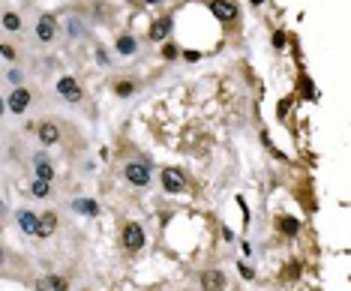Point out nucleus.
Segmentation results:
<instances>
[{"mask_svg": "<svg viewBox=\"0 0 351 291\" xmlns=\"http://www.w3.org/2000/svg\"><path fill=\"white\" fill-rule=\"evenodd\" d=\"M30 90L27 87H12V93L6 96V108H9V111L12 114H24L27 111V105H30Z\"/></svg>", "mask_w": 351, "mask_h": 291, "instance_id": "nucleus-1", "label": "nucleus"}, {"mask_svg": "<svg viewBox=\"0 0 351 291\" xmlns=\"http://www.w3.org/2000/svg\"><path fill=\"white\" fill-rule=\"evenodd\" d=\"M123 174H126V180H129L132 186H147L150 183V168L144 162H129L123 168Z\"/></svg>", "mask_w": 351, "mask_h": 291, "instance_id": "nucleus-2", "label": "nucleus"}, {"mask_svg": "<svg viewBox=\"0 0 351 291\" xmlns=\"http://www.w3.org/2000/svg\"><path fill=\"white\" fill-rule=\"evenodd\" d=\"M123 246H126L129 252H138V249L144 246V228H141L138 222H129V225L123 228Z\"/></svg>", "mask_w": 351, "mask_h": 291, "instance_id": "nucleus-3", "label": "nucleus"}, {"mask_svg": "<svg viewBox=\"0 0 351 291\" xmlns=\"http://www.w3.org/2000/svg\"><path fill=\"white\" fill-rule=\"evenodd\" d=\"M54 33H57L54 15H39V18H36V39H39V42H51Z\"/></svg>", "mask_w": 351, "mask_h": 291, "instance_id": "nucleus-4", "label": "nucleus"}, {"mask_svg": "<svg viewBox=\"0 0 351 291\" xmlns=\"http://www.w3.org/2000/svg\"><path fill=\"white\" fill-rule=\"evenodd\" d=\"M57 93H60L63 99H69V102H78V99H81V87H78V81H75L72 75H63V78L57 81Z\"/></svg>", "mask_w": 351, "mask_h": 291, "instance_id": "nucleus-5", "label": "nucleus"}, {"mask_svg": "<svg viewBox=\"0 0 351 291\" xmlns=\"http://www.w3.org/2000/svg\"><path fill=\"white\" fill-rule=\"evenodd\" d=\"M201 288L204 291H225V273L222 270H204L201 273Z\"/></svg>", "mask_w": 351, "mask_h": 291, "instance_id": "nucleus-6", "label": "nucleus"}, {"mask_svg": "<svg viewBox=\"0 0 351 291\" xmlns=\"http://www.w3.org/2000/svg\"><path fill=\"white\" fill-rule=\"evenodd\" d=\"M162 186H165L168 192H174V195H177V192H183V189H186V180L180 177V171L165 168V171H162Z\"/></svg>", "mask_w": 351, "mask_h": 291, "instance_id": "nucleus-7", "label": "nucleus"}, {"mask_svg": "<svg viewBox=\"0 0 351 291\" xmlns=\"http://www.w3.org/2000/svg\"><path fill=\"white\" fill-rule=\"evenodd\" d=\"M210 12H213L219 21H231L234 15H237L234 3H228V0H210Z\"/></svg>", "mask_w": 351, "mask_h": 291, "instance_id": "nucleus-8", "label": "nucleus"}, {"mask_svg": "<svg viewBox=\"0 0 351 291\" xmlns=\"http://www.w3.org/2000/svg\"><path fill=\"white\" fill-rule=\"evenodd\" d=\"M54 228H57V213H42L39 216V225H36V237H51L54 234Z\"/></svg>", "mask_w": 351, "mask_h": 291, "instance_id": "nucleus-9", "label": "nucleus"}, {"mask_svg": "<svg viewBox=\"0 0 351 291\" xmlns=\"http://www.w3.org/2000/svg\"><path fill=\"white\" fill-rule=\"evenodd\" d=\"M39 141L45 144V147H51V144H57L60 141V129H57V123H39Z\"/></svg>", "mask_w": 351, "mask_h": 291, "instance_id": "nucleus-10", "label": "nucleus"}, {"mask_svg": "<svg viewBox=\"0 0 351 291\" xmlns=\"http://www.w3.org/2000/svg\"><path fill=\"white\" fill-rule=\"evenodd\" d=\"M18 225L24 234H33L36 237V225H39V216L33 210H18Z\"/></svg>", "mask_w": 351, "mask_h": 291, "instance_id": "nucleus-11", "label": "nucleus"}, {"mask_svg": "<svg viewBox=\"0 0 351 291\" xmlns=\"http://www.w3.org/2000/svg\"><path fill=\"white\" fill-rule=\"evenodd\" d=\"M72 210L81 213V216H96V213H99V204H96L93 198H75V201H72Z\"/></svg>", "mask_w": 351, "mask_h": 291, "instance_id": "nucleus-12", "label": "nucleus"}, {"mask_svg": "<svg viewBox=\"0 0 351 291\" xmlns=\"http://www.w3.org/2000/svg\"><path fill=\"white\" fill-rule=\"evenodd\" d=\"M30 195H33V198H48V195H51V183L36 177L33 183H30Z\"/></svg>", "mask_w": 351, "mask_h": 291, "instance_id": "nucleus-13", "label": "nucleus"}, {"mask_svg": "<svg viewBox=\"0 0 351 291\" xmlns=\"http://www.w3.org/2000/svg\"><path fill=\"white\" fill-rule=\"evenodd\" d=\"M0 27L9 30V33H18V30H21V15H18V12H6L3 18H0Z\"/></svg>", "mask_w": 351, "mask_h": 291, "instance_id": "nucleus-14", "label": "nucleus"}, {"mask_svg": "<svg viewBox=\"0 0 351 291\" xmlns=\"http://www.w3.org/2000/svg\"><path fill=\"white\" fill-rule=\"evenodd\" d=\"M66 33L72 36V39H78V36H84V21L78 18V15H72V18H66Z\"/></svg>", "mask_w": 351, "mask_h": 291, "instance_id": "nucleus-15", "label": "nucleus"}, {"mask_svg": "<svg viewBox=\"0 0 351 291\" xmlns=\"http://www.w3.org/2000/svg\"><path fill=\"white\" fill-rule=\"evenodd\" d=\"M171 30V18H162V21H156L153 30H150V39H162V36H168Z\"/></svg>", "mask_w": 351, "mask_h": 291, "instance_id": "nucleus-16", "label": "nucleus"}, {"mask_svg": "<svg viewBox=\"0 0 351 291\" xmlns=\"http://www.w3.org/2000/svg\"><path fill=\"white\" fill-rule=\"evenodd\" d=\"M297 228H300V222H297V219H291V216H282V219H279V231H282V234L294 237V234H297Z\"/></svg>", "mask_w": 351, "mask_h": 291, "instance_id": "nucleus-17", "label": "nucleus"}, {"mask_svg": "<svg viewBox=\"0 0 351 291\" xmlns=\"http://www.w3.org/2000/svg\"><path fill=\"white\" fill-rule=\"evenodd\" d=\"M138 45H135V39H132V36H120V39H117V51H120V54H132Z\"/></svg>", "mask_w": 351, "mask_h": 291, "instance_id": "nucleus-18", "label": "nucleus"}, {"mask_svg": "<svg viewBox=\"0 0 351 291\" xmlns=\"http://www.w3.org/2000/svg\"><path fill=\"white\" fill-rule=\"evenodd\" d=\"M6 81H9L12 87H21V81H24V72H21V69H9V72H6Z\"/></svg>", "mask_w": 351, "mask_h": 291, "instance_id": "nucleus-19", "label": "nucleus"}, {"mask_svg": "<svg viewBox=\"0 0 351 291\" xmlns=\"http://www.w3.org/2000/svg\"><path fill=\"white\" fill-rule=\"evenodd\" d=\"M0 54H3L6 60H18V48L9 45V42H0Z\"/></svg>", "mask_w": 351, "mask_h": 291, "instance_id": "nucleus-20", "label": "nucleus"}, {"mask_svg": "<svg viewBox=\"0 0 351 291\" xmlns=\"http://www.w3.org/2000/svg\"><path fill=\"white\" fill-rule=\"evenodd\" d=\"M45 285H48V288H54V291H66V279H63V276H48V279H45Z\"/></svg>", "mask_w": 351, "mask_h": 291, "instance_id": "nucleus-21", "label": "nucleus"}, {"mask_svg": "<svg viewBox=\"0 0 351 291\" xmlns=\"http://www.w3.org/2000/svg\"><path fill=\"white\" fill-rule=\"evenodd\" d=\"M270 42H273V48H285V42H288V39H285V33H282V30H276Z\"/></svg>", "mask_w": 351, "mask_h": 291, "instance_id": "nucleus-22", "label": "nucleus"}, {"mask_svg": "<svg viewBox=\"0 0 351 291\" xmlns=\"http://www.w3.org/2000/svg\"><path fill=\"white\" fill-rule=\"evenodd\" d=\"M132 93V84L129 81H120V84H117V96H129Z\"/></svg>", "mask_w": 351, "mask_h": 291, "instance_id": "nucleus-23", "label": "nucleus"}, {"mask_svg": "<svg viewBox=\"0 0 351 291\" xmlns=\"http://www.w3.org/2000/svg\"><path fill=\"white\" fill-rule=\"evenodd\" d=\"M162 57H165V60H174V57H177V48H174V45H162Z\"/></svg>", "mask_w": 351, "mask_h": 291, "instance_id": "nucleus-24", "label": "nucleus"}, {"mask_svg": "<svg viewBox=\"0 0 351 291\" xmlns=\"http://www.w3.org/2000/svg\"><path fill=\"white\" fill-rule=\"evenodd\" d=\"M237 267H240V276H243V279H252V276H255V270H252L249 264H237Z\"/></svg>", "mask_w": 351, "mask_h": 291, "instance_id": "nucleus-25", "label": "nucleus"}, {"mask_svg": "<svg viewBox=\"0 0 351 291\" xmlns=\"http://www.w3.org/2000/svg\"><path fill=\"white\" fill-rule=\"evenodd\" d=\"M3 261H6V252H3V246H0V267H3Z\"/></svg>", "mask_w": 351, "mask_h": 291, "instance_id": "nucleus-26", "label": "nucleus"}, {"mask_svg": "<svg viewBox=\"0 0 351 291\" xmlns=\"http://www.w3.org/2000/svg\"><path fill=\"white\" fill-rule=\"evenodd\" d=\"M3 111H6V99H3V96H0V114H3Z\"/></svg>", "mask_w": 351, "mask_h": 291, "instance_id": "nucleus-27", "label": "nucleus"}, {"mask_svg": "<svg viewBox=\"0 0 351 291\" xmlns=\"http://www.w3.org/2000/svg\"><path fill=\"white\" fill-rule=\"evenodd\" d=\"M249 3H255V6H258V3H264V0H249Z\"/></svg>", "mask_w": 351, "mask_h": 291, "instance_id": "nucleus-28", "label": "nucleus"}]
</instances>
